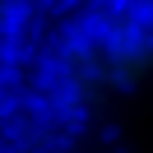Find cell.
<instances>
[{
    "label": "cell",
    "mask_w": 153,
    "mask_h": 153,
    "mask_svg": "<svg viewBox=\"0 0 153 153\" xmlns=\"http://www.w3.org/2000/svg\"><path fill=\"white\" fill-rule=\"evenodd\" d=\"M153 79V0H111L70 23L42 60V107L74 125Z\"/></svg>",
    "instance_id": "cell-1"
},
{
    "label": "cell",
    "mask_w": 153,
    "mask_h": 153,
    "mask_svg": "<svg viewBox=\"0 0 153 153\" xmlns=\"http://www.w3.org/2000/svg\"><path fill=\"white\" fill-rule=\"evenodd\" d=\"M14 5H28V0H14Z\"/></svg>",
    "instance_id": "cell-2"
}]
</instances>
